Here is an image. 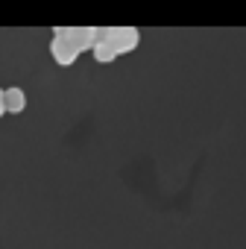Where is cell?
<instances>
[{"label": "cell", "instance_id": "cell-1", "mask_svg": "<svg viewBox=\"0 0 246 249\" xmlns=\"http://www.w3.org/2000/svg\"><path fill=\"white\" fill-rule=\"evenodd\" d=\"M94 47V27H56L50 38V56L56 65L70 68L79 53Z\"/></svg>", "mask_w": 246, "mask_h": 249}, {"label": "cell", "instance_id": "cell-2", "mask_svg": "<svg viewBox=\"0 0 246 249\" xmlns=\"http://www.w3.org/2000/svg\"><path fill=\"white\" fill-rule=\"evenodd\" d=\"M94 41H103L117 56H123V53H132L141 44V33H138V27H94Z\"/></svg>", "mask_w": 246, "mask_h": 249}, {"label": "cell", "instance_id": "cell-3", "mask_svg": "<svg viewBox=\"0 0 246 249\" xmlns=\"http://www.w3.org/2000/svg\"><path fill=\"white\" fill-rule=\"evenodd\" d=\"M3 106H6V111L9 114H21L24 108H27V94L21 91V88H3Z\"/></svg>", "mask_w": 246, "mask_h": 249}, {"label": "cell", "instance_id": "cell-4", "mask_svg": "<svg viewBox=\"0 0 246 249\" xmlns=\"http://www.w3.org/2000/svg\"><path fill=\"white\" fill-rule=\"evenodd\" d=\"M91 53H94V59H97L100 65H108V62H114V59H117V53H114L108 44H103V41H94Z\"/></svg>", "mask_w": 246, "mask_h": 249}, {"label": "cell", "instance_id": "cell-5", "mask_svg": "<svg viewBox=\"0 0 246 249\" xmlns=\"http://www.w3.org/2000/svg\"><path fill=\"white\" fill-rule=\"evenodd\" d=\"M6 114V106H3V88H0V117Z\"/></svg>", "mask_w": 246, "mask_h": 249}]
</instances>
